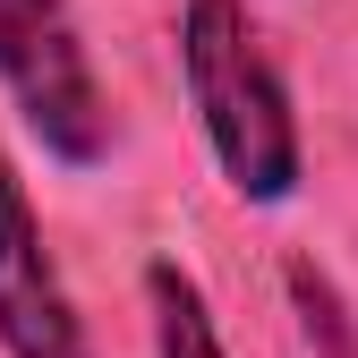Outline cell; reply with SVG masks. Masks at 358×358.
<instances>
[{
	"instance_id": "cell-1",
	"label": "cell",
	"mask_w": 358,
	"mask_h": 358,
	"mask_svg": "<svg viewBox=\"0 0 358 358\" xmlns=\"http://www.w3.org/2000/svg\"><path fill=\"white\" fill-rule=\"evenodd\" d=\"M171 43H179V94L205 128L222 188L239 205H290L307 179V145H299L282 60L264 52L248 0H179Z\"/></svg>"
},
{
	"instance_id": "cell-2",
	"label": "cell",
	"mask_w": 358,
	"mask_h": 358,
	"mask_svg": "<svg viewBox=\"0 0 358 358\" xmlns=\"http://www.w3.org/2000/svg\"><path fill=\"white\" fill-rule=\"evenodd\" d=\"M0 94L52 162L94 171L111 154V103L69 0H0Z\"/></svg>"
},
{
	"instance_id": "cell-3",
	"label": "cell",
	"mask_w": 358,
	"mask_h": 358,
	"mask_svg": "<svg viewBox=\"0 0 358 358\" xmlns=\"http://www.w3.org/2000/svg\"><path fill=\"white\" fill-rule=\"evenodd\" d=\"M0 358H103L60 282V256L43 248V222L9 145H0Z\"/></svg>"
},
{
	"instance_id": "cell-4",
	"label": "cell",
	"mask_w": 358,
	"mask_h": 358,
	"mask_svg": "<svg viewBox=\"0 0 358 358\" xmlns=\"http://www.w3.org/2000/svg\"><path fill=\"white\" fill-rule=\"evenodd\" d=\"M145 333H154V358H231L213 307H205V282L179 256L145 264Z\"/></svg>"
},
{
	"instance_id": "cell-5",
	"label": "cell",
	"mask_w": 358,
	"mask_h": 358,
	"mask_svg": "<svg viewBox=\"0 0 358 358\" xmlns=\"http://www.w3.org/2000/svg\"><path fill=\"white\" fill-rule=\"evenodd\" d=\"M290 307H299V333L316 341L324 358H358V333H350V316H341V290L316 273V264H290Z\"/></svg>"
}]
</instances>
